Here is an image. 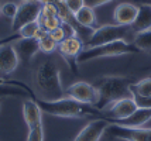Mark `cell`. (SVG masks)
<instances>
[{"label":"cell","instance_id":"obj_1","mask_svg":"<svg viewBox=\"0 0 151 141\" xmlns=\"http://www.w3.org/2000/svg\"><path fill=\"white\" fill-rule=\"evenodd\" d=\"M33 83L35 100L54 102L65 97V90L62 89L59 68L55 59H44L40 62L33 72Z\"/></svg>","mask_w":151,"mask_h":141},{"label":"cell","instance_id":"obj_2","mask_svg":"<svg viewBox=\"0 0 151 141\" xmlns=\"http://www.w3.org/2000/svg\"><path fill=\"white\" fill-rule=\"evenodd\" d=\"M134 82L129 76H102L98 78L93 82V86L98 89L99 99L95 107L99 109L100 112L110 106L112 103L126 99V97H133L130 86Z\"/></svg>","mask_w":151,"mask_h":141},{"label":"cell","instance_id":"obj_3","mask_svg":"<svg viewBox=\"0 0 151 141\" xmlns=\"http://www.w3.org/2000/svg\"><path fill=\"white\" fill-rule=\"evenodd\" d=\"M38 106L44 113L55 117H72V119H81L86 116H98L99 119L103 117V113L96 109L95 106L79 103V102L69 99V97H62L59 100L45 102V100H35Z\"/></svg>","mask_w":151,"mask_h":141},{"label":"cell","instance_id":"obj_4","mask_svg":"<svg viewBox=\"0 0 151 141\" xmlns=\"http://www.w3.org/2000/svg\"><path fill=\"white\" fill-rule=\"evenodd\" d=\"M136 38V33L133 31L132 26H122V24H106L95 28L91 38L83 42L85 48H92L103 44H110L116 41H127L132 42Z\"/></svg>","mask_w":151,"mask_h":141},{"label":"cell","instance_id":"obj_5","mask_svg":"<svg viewBox=\"0 0 151 141\" xmlns=\"http://www.w3.org/2000/svg\"><path fill=\"white\" fill-rule=\"evenodd\" d=\"M137 52H140V49L133 42L116 41V42H110V44H103V45L82 49V52L76 58V64H85L88 61L99 59V58H105V57H119V55L137 54Z\"/></svg>","mask_w":151,"mask_h":141},{"label":"cell","instance_id":"obj_6","mask_svg":"<svg viewBox=\"0 0 151 141\" xmlns=\"http://www.w3.org/2000/svg\"><path fill=\"white\" fill-rule=\"evenodd\" d=\"M42 1L41 0H27V1H21L19 4L17 13L12 20V31L17 33L21 27H24L28 23L33 21H38L40 16H41V10H42Z\"/></svg>","mask_w":151,"mask_h":141},{"label":"cell","instance_id":"obj_7","mask_svg":"<svg viewBox=\"0 0 151 141\" xmlns=\"http://www.w3.org/2000/svg\"><path fill=\"white\" fill-rule=\"evenodd\" d=\"M106 135L109 138H119L124 141H151V128H132L110 123L109 127L106 128Z\"/></svg>","mask_w":151,"mask_h":141},{"label":"cell","instance_id":"obj_8","mask_svg":"<svg viewBox=\"0 0 151 141\" xmlns=\"http://www.w3.org/2000/svg\"><path fill=\"white\" fill-rule=\"evenodd\" d=\"M65 97L73 99L79 103H85L91 106H96L99 99L98 89L89 82H76L65 90Z\"/></svg>","mask_w":151,"mask_h":141},{"label":"cell","instance_id":"obj_9","mask_svg":"<svg viewBox=\"0 0 151 141\" xmlns=\"http://www.w3.org/2000/svg\"><path fill=\"white\" fill-rule=\"evenodd\" d=\"M137 109H138V106L133 97L120 99V100L114 102L110 106H107L106 109L102 110V113H103L102 119H106L109 123H113V121H116V120L126 119V117L132 116Z\"/></svg>","mask_w":151,"mask_h":141},{"label":"cell","instance_id":"obj_10","mask_svg":"<svg viewBox=\"0 0 151 141\" xmlns=\"http://www.w3.org/2000/svg\"><path fill=\"white\" fill-rule=\"evenodd\" d=\"M83 49V41L81 40L79 37H69L65 38L62 42L58 44V51L61 57L66 61L69 69L72 71L73 74H78V64H76V58L78 55L82 52Z\"/></svg>","mask_w":151,"mask_h":141},{"label":"cell","instance_id":"obj_11","mask_svg":"<svg viewBox=\"0 0 151 141\" xmlns=\"http://www.w3.org/2000/svg\"><path fill=\"white\" fill-rule=\"evenodd\" d=\"M19 62L20 58L13 42H9L0 47V75L1 76L13 74L16 68L19 67Z\"/></svg>","mask_w":151,"mask_h":141},{"label":"cell","instance_id":"obj_12","mask_svg":"<svg viewBox=\"0 0 151 141\" xmlns=\"http://www.w3.org/2000/svg\"><path fill=\"white\" fill-rule=\"evenodd\" d=\"M109 124L110 123L106 119H96L91 121L79 131V134L73 138V141H99L106 133V128L109 127Z\"/></svg>","mask_w":151,"mask_h":141},{"label":"cell","instance_id":"obj_13","mask_svg":"<svg viewBox=\"0 0 151 141\" xmlns=\"http://www.w3.org/2000/svg\"><path fill=\"white\" fill-rule=\"evenodd\" d=\"M28 94L30 99H37L34 90L30 86L19 81H4L0 82V97H12V96H26Z\"/></svg>","mask_w":151,"mask_h":141},{"label":"cell","instance_id":"obj_14","mask_svg":"<svg viewBox=\"0 0 151 141\" xmlns=\"http://www.w3.org/2000/svg\"><path fill=\"white\" fill-rule=\"evenodd\" d=\"M151 120V109L148 107H138L132 116L126 117V119H120V120L113 121L112 124H117V126H123V127H144L145 124Z\"/></svg>","mask_w":151,"mask_h":141},{"label":"cell","instance_id":"obj_15","mask_svg":"<svg viewBox=\"0 0 151 141\" xmlns=\"http://www.w3.org/2000/svg\"><path fill=\"white\" fill-rule=\"evenodd\" d=\"M13 45L17 51L19 58L26 62L33 59L40 51V42L37 38H20L14 41Z\"/></svg>","mask_w":151,"mask_h":141},{"label":"cell","instance_id":"obj_16","mask_svg":"<svg viewBox=\"0 0 151 141\" xmlns=\"http://www.w3.org/2000/svg\"><path fill=\"white\" fill-rule=\"evenodd\" d=\"M138 13V6L133 3H122L117 4V7L113 11V19L116 21V24L122 26H132L133 21L136 20Z\"/></svg>","mask_w":151,"mask_h":141},{"label":"cell","instance_id":"obj_17","mask_svg":"<svg viewBox=\"0 0 151 141\" xmlns=\"http://www.w3.org/2000/svg\"><path fill=\"white\" fill-rule=\"evenodd\" d=\"M23 117L27 124V128L38 126L42 123V110L34 99H27L23 104Z\"/></svg>","mask_w":151,"mask_h":141},{"label":"cell","instance_id":"obj_18","mask_svg":"<svg viewBox=\"0 0 151 141\" xmlns=\"http://www.w3.org/2000/svg\"><path fill=\"white\" fill-rule=\"evenodd\" d=\"M132 28L136 34L143 33L145 30H150L151 28V6L150 4L141 3L138 6L137 17H136V20L133 21Z\"/></svg>","mask_w":151,"mask_h":141},{"label":"cell","instance_id":"obj_19","mask_svg":"<svg viewBox=\"0 0 151 141\" xmlns=\"http://www.w3.org/2000/svg\"><path fill=\"white\" fill-rule=\"evenodd\" d=\"M75 19L81 26L83 27H91L93 28L95 24H96V16H95V9L92 7L83 6L78 13L75 14Z\"/></svg>","mask_w":151,"mask_h":141},{"label":"cell","instance_id":"obj_20","mask_svg":"<svg viewBox=\"0 0 151 141\" xmlns=\"http://www.w3.org/2000/svg\"><path fill=\"white\" fill-rule=\"evenodd\" d=\"M133 96L140 97H151V78H145L138 82H134L130 86Z\"/></svg>","mask_w":151,"mask_h":141},{"label":"cell","instance_id":"obj_21","mask_svg":"<svg viewBox=\"0 0 151 141\" xmlns=\"http://www.w3.org/2000/svg\"><path fill=\"white\" fill-rule=\"evenodd\" d=\"M133 44L140 49L145 52H151V28L145 30L143 33L136 34V38L133 41Z\"/></svg>","mask_w":151,"mask_h":141},{"label":"cell","instance_id":"obj_22","mask_svg":"<svg viewBox=\"0 0 151 141\" xmlns=\"http://www.w3.org/2000/svg\"><path fill=\"white\" fill-rule=\"evenodd\" d=\"M40 27L45 30L47 33H51L52 30L61 26V20L58 16H40L38 19Z\"/></svg>","mask_w":151,"mask_h":141},{"label":"cell","instance_id":"obj_23","mask_svg":"<svg viewBox=\"0 0 151 141\" xmlns=\"http://www.w3.org/2000/svg\"><path fill=\"white\" fill-rule=\"evenodd\" d=\"M38 42H40V51L44 52V54H52L55 49H58V42L50 35V33L47 34L45 37H42L41 40H38Z\"/></svg>","mask_w":151,"mask_h":141},{"label":"cell","instance_id":"obj_24","mask_svg":"<svg viewBox=\"0 0 151 141\" xmlns=\"http://www.w3.org/2000/svg\"><path fill=\"white\" fill-rule=\"evenodd\" d=\"M40 23L38 21H33V23H28L24 27H21L17 33L21 35V38H35V35L40 30Z\"/></svg>","mask_w":151,"mask_h":141},{"label":"cell","instance_id":"obj_25","mask_svg":"<svg viewBox=\"0 0 151 141\" xmlns=\"http://www.w3.org/2000/svg\"><path fill=\"white\" fill-rule=\"evenodd\" d=\"M27 141H44V127L42 123L38 126L28 128V134H27Z\"/></svg>","mask_w":151,"mask_h":141},{"label":"cell","instance_id":"obj_26","mask_svg":"<svg viewBox=\"0 0 151 141\" xmlns=\"http://www.w3.org/2000/svg\"><path fill=\"white\" fill-rule=\"evenodd\" d=\"M17 9H19V6H17L16 3H13V1H7V3H3V4L0 6V11H1V14H3L4 17L13 20L16 13H17Z\"/></svg>","mask_w":151,"mask_h":141},{"label":"cell","instance_id":"obj_27","mask_svg":"<svg viewBox=\"0 0 151 141\" xmlns=\"http://www.w3.org/2000/svg\"><path fill=\"white\" fill-rule=\"evenodd\" d=\"M64 1H65L66 7L69 9V11L72 14H76L82 7L85 6V1L83 0H64Z\"/></svg>","mask_w":151,"mask_h":141},{"label":"cell","instance_id":"obj_28","mask_svg":"<svg viewBox=\"0 0 151 141\" xmlns=\"http://www.w3.org/2000/svg\"><path fill=\"white\" fill-rule=\"evenodd\" d=\"M50 35H51L54 40L58 42V44L65 40V34H64V31H62V28H61V27H57L55 30H52V31L50 33Z\"/></svg>","mask_w":151,"mask_h":141},{"label":"cell","instance_id":"obj_29","mask_svg":"<svg viewBox=\"0 0 151 141\" xmlns=\"http://www.w3.org/2000/svg\"><path fill=\"white\" fill-rule=\"evenodd\" d=\"M83 1H85V6L96 9V7H100V6H103V4L110 3V1H113V0H83Z\"/></svg>","mask_w":151,"mask_h":141},{"label":"cell","instance_id":"obj_30","mask_svg":"<svg viewBox=\"0 0 151 141\" xmlns=\"http://www.w3.org/2000/svg\"><path fill=\"white\" fill-rule=\"evenodd\" d=\"M21 38V35L19 33H13L12 35H7V37H1L0 38V47L1 45H4V44H9V42H14V41H17Z\"/></svg>","mask_w":151,"mask_h":141},{"label":"cell","instance_id":"obj_31","mask_svg":"<svg viewBox=\"0 0 151 141\" xmlns=\"http://www.w3.org/2000/svg\"><path fill=\"white\" fill-rule=\"evenodd\" d=\"M141 3H145V4H150L151 6V0H140Z\"/></svg>","mask_w":151,"mask_h":141},{"label":"cell","instance_id":"obj_32","mask_svg":"<svg viewBox=\"0 0 151 141\" xmlns=\"http://www.w3.org/2000/svg\"><path fill=\"white\" fill-rule=\"evenodd\" d=\"M21 1H27V0H21Z\"/></svg>","mask_w":151,"mask_h":141},{"label":"cell","instance_id":"obj_33","mask_svg":"<svg viewBox=\"0 0 151 141\" xmlns=\"http://www.w3.org/2000/svg\"><path fill=\"white\" fill-rule=\"evenodd\" d=\"M0 6H1V4H0ZM0 14H1V11H0Z\"/></svg>","mask_w":151,"mask_h":141}]
</instances>
